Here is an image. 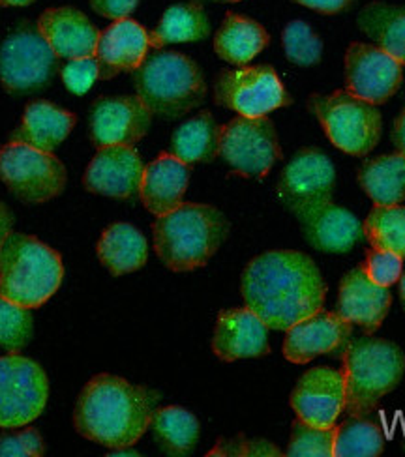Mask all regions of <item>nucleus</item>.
Wrapping results in <instances>:
<instances>
[{"label": "nucleus", "instance_id": "nucleus-1", "mask_svg": "<svg viewBox=\"0 0 405 457\" xmlns=\"http://www.w3.org/2000/svg\"><path fill=\"white\" fill-rule=\"evenodd\" d=\"M240 291L268 330H289L323 310L326 285L312 257L295 250H274L249 261Z\"/></svg>", "mask_w": 405, "mask_h": 457}, {"label": "nucleus", "instance_id": "nucleus-2", "mask_svg": "<svg viewBox=\"0 0 405 457\" xmlns=\"http://www.w3.org/2000/svg\"><path fill=\"white\" fill-rule=\"evenodd\" d=\"M162 394L126 378L94 375L77 397L73 426L85 439L107 448H131L150 428Z\"/></svg>", "mask_w": 405, "mask_h": 457}, {"label": "nucleus", "instance_id": "nucleus-3", "mask_svg": "<svg viewBox=\"0 0 405 457\" xmlns=\"http://www.w3.org/2000/svg\"><path fill=\"white\" fill-rule=\"evenodd\" d=\"M154 250L173 272H191L205 266L225 242L229 221L210 204L182 203L152 225Z\"/></svg>", "mask_w": 405, "mask_h": 457}, {"label": "nucleus", "instance_id": "nucleus-4", "mask_svg": "<svg viewBox=\"0 0 405 457\" xmlns=\"http://www.w3.org/2000/svg\"><path fill=\"white\" fill-rule=\"evenodd\" d=\"M405 371V354L389 339H350L342 354L347 416L368 418L381 399L396 390Z\"/></svg>", "mask_w": 405, "mask_h": 457}, {"label": "nucleus", "instance_id": "nucleus-5", "mask_svg": "<svg viewBox=\"0 0 405 457\" xmlns=\"http://www.w3.org/2000/svg\"><path fill=\"white\" fill-rule=\"evenodd\" d=\"M64 278L61 255L42 240L12 233L0 245V296L34 310L59 291Z\"/></svg>", "mask_w": 405, "mask_h": 457}, {"label": "nucleus", "instance_id": "nucleus-6", "mask_svg": "<svg viewBox=\"0 0 405 457\" xmlns=\"http://www.w3.org/2000/svg\"><path fill=\"white\" fill-rule=\"evenodd\" d=\"M133 87L150 112L167 120L186 117L207 98V83L198 62L173 51L148 54L133 71Z\"/></svg>", "mask_w": 405, "mask_h": 457}, {"label": "nucleus", "instance_id": "nucleus-7", "mask_svg": "<svg viewBox=\"0 0 405 457\" xmlns=\"http://www.w3.org/2000/svg\"><path fill=\"white\" fill-rule=\"evenodd\" d=\"M308 109L316 114L329 141L345 154H368L381 139L383 120L377 105L353 96L350 90H336L326 96L314 94Z\"/></svg>", "mask_w": 405, "mask_h": 457}, {"label": "nucleus", "instance_id": "nucleus-8", "mask_svg": "<svg viewBox=\"0 0 405 457\" xmlns=\"http://www.w3.org/2000/svg\"><path fill=\"white\" fill-rule=\"evenodd\" d=\"M0 180L19 201L40 204L63 195L68 175L53 152L10 141L0 148Z\"/></svg>", "mask_w": 405, "mask_h": 457}, {"label": "nucleus", "instance_id": "nucleus-9", "mask_svg": "<svg viewBox=\"0 0 405 457\" xmlns=\"http://www.w3.org/2000/svg\"><path fill=\"white\" fill-rule=\"evenodd\" d=\"M59 70V56L38 25L21 23L0 47V81L15 96L44 90Z\"/></svg>", "mask_w": 405, "mask_h": 457}, {"label": "nucleus", "instance_id": "nucleus-10", "mask_svg": "<svg viewBox=\"0 0 405 457\" xmlns=\"http://www.w3.org/2000/svg\"><path fill=\"white\" fill-rule=\"evenodd\" d=\"M218 105L239 112V117H266L280 107L291 104L283 83L273 66H240L224 70L215 83Z\"/></svg>", "mask_w": 405, "mask_h": 457}, {"label": "nucleus", "instance_id": "nucleus-11", "mask_svg": "<svg viewBox=\"0 0 405 457\" xmlns=\"http://www.w3.org/2000/svg\"><path fill=\"white\" fill-rule=\"evenodd\" d=\"M220 156L246 179H265L280 158L278 133L266 117H237L220 129Z\"/></svg>", "mask_w": 405, "mask_h": 457}, {"label": "nucleus", "instance_id": "nucleus-12", "mask_svg": "<svg viewBox=\"0 0 405 457\" xmlns=\"http://www.w3.org/2000/svg\"><path fill=\"white\" fill-rule=\"evenodd\" d=\"M47 397V375L34 360L17 353L0 358V428L15 429L34 422Z\"/></svg>", "mask_w": 405, "mask_h": 457}, {"label": "nucleus", "instance_id": "nucleus-13", "mask_svg": "<svg viewBox=\"0 0 405 457\" xmlns=\"http://www.w3.org/2000/svg\"><path fill=\"white\" fill-rule=\"evenodd\" d=\"M336 169L319 148H302L289 162L278 180V197L289 212L300 218L317 206L333 203Z\"/></svg>", "mask_w": 405, "mask_h": 457}, {"label": "nucleus", "instance_id": "nucleus-14", "mask_svg": "<svg viewBox=\"0 0 405 457\" xmlns=\"http://www.w3.org/2000/svg\"><path fill=\"white\" fill-rule=\"evenodd\" d=\"M401 64L377 46L355 42L345 53V85L353 96L381 105L398 92Z\"/></svg>", "mask_w": 405, "mask_h": 457}, {"label": "nucleus", "instance_id": "nucleus-15", "mask_svg": "<svg viewBox=\"0 0 405 457\" xmlns=\"http://www.w3.org/2000/svg\"><path fill=\"white\" fill-rule=\"evenodd\" d=\"M152 112L139 96L98 98L90 109V139L104 146H133L150 129Z\"/></svg>", "mask_w": 405, "mask_h": 457}, {"label": "nucleus", "instance_id": "nucleus-16", "mask_svg": "<svg viewBox=\"0 0 405 457\" xmlns=\"http://www.w3.org/2000/svg\"><path fill=\"white\" fill-rule=\"evenodd\" d=\"M299 420L316 428H334L345 409V380L342 370L319 366L306 371L291 394Z\"/></svg>", "mask_w": 405, "mask_h": 457}, {"label": "nucleus", "instance_id": "nucleus-17", "mask_svg": "<svg viewBox=\"0 0 405 457\" xmlns=\"http://www.w3.org/2000/svg\"><path fill=\"white\" fill-rule=\"evenodd\" d=\"M145 163L133 146H104L87 167L83 186L90 194L131 201L139 197Z\"/></svg>", "mask_w": 405, "mask_h": 457}, {"label": "nucleus", "instance_id": "nucleus-18", "mask_svg": "<svg viewBox=\"0 0 405 457\" xmlns=\"http://www.w3.org/2000/svg\"><path fill=\"white\" fill-rule=\"evenodd\" d=\"M283 356L291 364H308L321 354L343 351L353 325L336 312H317L285 330Z\"/></svg>", "mask_w": 405, "mask_h": 457}, {"label": "nucleus", "instance_id": "nucleus-19", "mask_svg": "<svg viewBox=\"0 0 405 457\" xmlns=\"http://www.w3.org/2000/svg\"><path fill=\"white\" fill-rule=\"evenodd\" d=\"M392 303L389 287L375 285L366 276L362 264L342 278L336 313L366 334H374L387 319Z\"/></svg>", "mask_w": 405, "mask_h": 457}, {"label": "nucleus", "instance_id": "nucleus-20", "mask_svg": "<svg viewBox=\"0 0 405 457\" xmlns=\"http://www.w3.org/2000/svg\"><path fill=\"white\" fill-rule=\"evenodd\" d=\"M212 351L222 361L265 356L270 353L268 327L248 308L224 310L212 336Z\"/></svg>", "mask_w": 405, "mask_h": 457}, {"label": "nucleus", "instance_id": "nucleus-21", "mask_svg": "<svg viewBox=\"0 0 405 457\" xmlns=\"http://www.w3.org/2000/svg\"><path fill=\"white\" fill-rule=\"evenodd\" d=\"M150 34L133 19H119L100 32L96 47L100 79H113L122 71H135L148 56Z\"/></svg>", "mask_w": 405, "mask_h": 457}, {"label": "nucleus", "instance_id": "nucleus-22", "mask_svg": "<svg viewBox=\"0 0 405 457\" xmlns=\"http://www.w3.org/2000/svg\"><path fill=\"white\" fill-rule=\"evenodd\" d=\"M38 30L59 59H85L94 56L98 47L100 30L90 19L75 8H49L38 21Z\"/></svg>", "mask_w": 405, "mask_h": 457}, {"label": "nucleus", "instance_id": "nucleus-23", "mask_svg": "<svg viewBox=\"0 0 405 457\" xmlns=\"http://www.w3.org/2000/svg\"><path fill=\"white\" fill-rule=\"evenodd\" d=\"M299 221L306 242L323 253H350L364 237L359 218L347 208L333 203L302 214Z\"/></svg>", "mask_w": 405, "mask_h": 457}, {"label": "nucleus", "instance_id": "nucleus-24", "mask_svg": "<svg viewBox=\"0 0 405 457\" xmlns=\"http://www.w3.org/2000/svg\"><path fill=\"white\" fill-rule=\"evenodd\" d=\"M190 165L177 156L160 154L152 163L145 165L139 199L154 216H164L182 204L190 184Z\"/></svg>", "mask_w": 405, "mask_h": 457}, {"label": "nucleus", "instance_id": "nucleus-25", "mask_svg": "<svg viewBox=\"0 0 405 457\" xmlns=\"http://www.w3.org/2000/svg\"><path fill=\"white\" fill-rule=\"evenodd\" d=\"M75 120V114L70 111L46 100H38L27 105L21 124L12 133V141L53 152L70 136Z\"/></svg>", "mask_w": 405, "mask_h": 457}, {"label": "nucleus", "instance_id": "nucleus-26", "mask_svg": "<svg viewBox=\"0 0 405 457\" xmlns=\"http://www.w3.org/2000/svg\"><path fill=\"white\" fill-rule=\"evenodd\" d=\"M268 32L263 25L240 13L229 12L215 36V51L222 61L237 68L252 62L268 46Z\"/></svg>", "mask_w": 405, "mask_h": 457}, {"label": "nucleus", "instance_id": "nucleus-27", "mask_svg": "<svg viewBox=\"0 0 405 457\" xmlns=\"http://www.w3.org/2000/svg\"><path fill=\"white\" fill-rule=\"evenodd\" d=\"M96 253L113 276H124L147 264L148 244L133 225L113 223L102 233Z\"/></svg>", "mask_w": 405, "mask_h": 457}, {"label": "nucleus", "instance_id": "nucleus-28", "mask_svg": "<svg viewBox=\"0 0 405 457\" xmlns=\"http://www.w3.org/2000/svg\"><path fill=\"white\" fill-rule=\"evenodd\" d=\"M220 129L212 112H199L173 133L171 154L188 165L212 162L220 154Z\"/></svg>", "mask_w": 405, "mask_h": 457}, {"label": "nucleus", "instance_id": "nucleus-29", "mask_svg": "<svg viewBox=\"0 0 405 457\" xmlns=\"http://www.w3.org/2000/svg\"><path fill=\"white\" fill-rule=\"evenodd\" d=\"M357 23L379 49L405 66V6L372 3L362 8Z\"/></svg>", "mask_w": 405, "mask_h": 457}, {"label": "nucleus", "instance_id": "nucleus-30", "mask_svg": "<svg viewBox=\"0 0 405 457\" xmlns=\"http://www.w3.org/2000/svg\"><path fill=\"white\" fill-rule=\"evenodd\" d=\"M359 184L374 204L392 206L405 201V156L384 154L366 162L359 170Z\"/></svg>", "mask_w": 405, "mask_h": 457}, {"label": "nucleus", "instance_id": "nucleus-31", "mask_svg": "<svg viewBox=\"0 0 405 457\" xmlns=\"http://www.w3.org/2000/svg\"><path fill=\"white\" fill-rule=\"evenodd\" d=\"M150 429L158 448L173 457L194 453L199 443L198 418L182 407H162L154 411Z\"/></svg>", "mask_w": 405, "mask_h": 457}, {"label": "nucleus", "instance_id": "nucleus-32", "mask_svg": "<svg viewBox=\"0 0 405 457\" xmlns=\"http://www.w3.org/2000/svg\"><path fill=\"white\" fill-rule=\"evenodd\" d=\"M210 34V19L199 3L175 4L165 10L158 27L150 32V47L203 42Z\"/></svg>", "mask_w": 405, "mask_h": 457}, {"label": "nucleus", "instance_id": "nucleus-33", "mask_svg": "<svg viewBox=\"0 0 405 457\" xmlns=\"http://www.w3.org/2000/svg\"><path fill=\"white\" fill-rule=\"evenodd\" d=\"M364 238L372 247L405 259V206L375 204L362 223Z\"/></svg>", "mask_w": 405, "mask_h": 457}, {"label": "nucleus", "instance_id": "nucleus-34", "mask_svg": "<svg viewBox=\"0 0 405 457\" xmlns=\"http://www.w3.org/2000/svg\"><path fill=\"white\" fill-rule=\"evenodd\" d=\"M384 452V436L375 422L353 418L336 428L334 457H377Z\"/></svg>", "mask_w": 405, "mask_h": 457}, {"label": "nucleus", "instance_id": "nucleus-35", "mask_svg": "<svg viewBox=\"0 0 405 457\" xmlns=\"http://www.w3.org/2000/svg\"><path fill=\"white\" fill-rule=\"evenodd\" d=\"M34 334V320L29 308L0 296V347L8 353L25 349Z\"/></svg>", "mask_w": 405, "mask_h": 457}, {"label": "nucleus", "instance_id": "nucleus-36", "mask_svg": "<svg viewBox=\"0 0 405 457\" xmlns=\"http://www.w3.org/2000/svg\"><path fill=\"white\" fill-rule=\"evenodd\" d=\"M334 428H316L302 420H295L289 439V457H334Z\"/></svg>", "mask_w": 405, "mask_h": 457}, {"label": "nucleus", "instance_id": "nucleus-37", "mask_svg": "<svg viewBox=\"0 0 405 457\" xmlns=\"http://www.w3.org/2000/svg\"><path fill=\"white\" fill-rule=\"evenodd\" d=\"M283 51L289 61L297 66H314L323 56V42L316 36L310 25L304 21H291L283 29Z\"/></svg>", "mask_w": 405, "mask_h": 457}, {"label": "nucleus", "instance_id": "nucleus-38", "mask_svg": "<svg viewBox=\"0 0 405 457\" xmlns=\"http://www.w3.org/2000/svg\"><path fill=\"white\" fill-rule=\"evenodd\" d=\"M362 269L375 285L381 287H391V285L398 283L403 274V257L392 253V252H383V250H372L366 253V261Z\"/></svg>", "mask_w": 405, "mask_h": 457}, {"label": "nucleus", "instance_id": "nucleus-39", "mask_svg": "<svg viewBox=\"0 0 405 457\" xmlns=\"http://www.w3.org/2000/svg\"><path fill=\"white\" fill-rule=\"evenodd\" d=\"M218 455H224V457H227V455L229 457H233V455H237V457H240V455H244V457H252V455L254 457L256 455L280 457L283 453L273 443H268L265 439H252V441H249L240 433V435L235 436V439H220L218 445L208 452V457H218Z\"/></svg>", "mask_w": 405, "mask_h": 457}, {"label": "nucleus", "instance_id": "nucleus-40", "mask_svg": "<svg viewBox=\"0 0 405 457\" xmlns=\"http://www.w3.org/2000/svg\"><path fill=\"white\" fill-rule=\"evenodd\" d=\"M46 453L42 435L27 428L19 433H0V457H40Z\"/></svg>", "mask_w": 405, "mask_h": 457}, {"label": "nucleus", "instance_id": "nucleus-41", "mask_svg": "<svg viewBox=\"0 0 405 457\" xmlns=\"http://www.w3.org/2000/svg\"><path fill=\"white\" fill-rule=\"evenodd\" d=\"M96 79H100L98 62H96V56H85V59H73L63 68V81L66 88L72 94L81 96Z\"/></svg>", "mask_w": 405, "mask_h": 457}, {"label": "nucleus", "instance_id": "nucleus-42", "mask_svg": "<svg viewBox=\"0 0 405 457\" xmlns=\"http://www.w3.org/2000/svg\"><path fill=\"white\" fill-rule=\"evenodd\" d=\"M92 10L107 19H126L135 8H138L139 0H89Z\"/></svg>", "mask_w": 405, "mask_h": 457}, {"label": "nucleus", "instance_id": "nucleus-43", "mask_svg": "<svg viewBox=\"0 0 405 457\" xmlns=\"http://www.w3.org/2000/svg\"><path fill=\"white\" fill-rule=\"evenodd\" d=\"M297 4H302L310 10L333 15V13H340L343 10L350 8L353 4V0H293Z\"/></svg>", "mask_w": 405, "mask_h": 457}, {"label": "nucleus", "instance_id": "nucleus-44", "mask_svg": "<svg viewBox=\"0 0 405 457\" xmlns=\"http://www.w3.org/2000/svg\"><path fill=\"white\" fill-rule=\"evenodd\" d=\"M392 143L401 156H405V109L400 112V117L392 128Z\"/></svg>", "mask_w": 405, "mask_h": 457}, {"label": "nucleus", "instance_id": "nucleus-45", "mask_svg": "<svg viewBox=\"0 0 405 457\" xmlns=\"http://www.w3.org/2000/svg\"><path fill=\"white\" fill-rule=\"evenodd\" d=\"M12 227H13V214L4 203H0V245H3L4 240L12 235Z\"/></svg>", "mask_w": 405, "mask_h": 457}, {"label": "nucleus", "instance_id": "nucleus-46", "mask_svg": "<svg viewBox=\"0 0 405 457\" xmlns=\"http://www.w3.org/2000/svg\"><path fill=\"white\" fill-rule=\"evenodd\" d=\"M32 3L34 0H0V4L3 6H27Z\"/></svg>", "mask_w": 405, "mask_h": 457}, {"label": "nucleus", "instance_id": "nucleus-47", "mask_svg": "<svg viewBox=\"0 0 405 457\" xmlns=\"http://www.w3.org/2000/svg\"><path fill=\"white\" fill-rule=\"evenodd\" d=\"M109 455H139V452L128 450V446H126V448H114V452H111Z\"/></svg>", "mask_w": 405, "mask_h": 457}, {"label": "nucleus", "instance_id": "nucleus-48", "mask_svg": "<svg viewBox=\"0 0 405 457\" xmlns=\"http://www.w3.org/2000/svg\"><path fill=\"white\" fill-rule=\"evenodd\" d=\"M400 298H401V306L405 310V274L400 278Z\"/></svg>", "mask_w": 405, "mask_h": 457}, {"label": "nucleus", "instance_id": "nucleus-49", "mask_svg": "<svg viewBox=\"0 0 405 457\" xmlns=\"http://www.w3.org/2000/svg\"><path fill=\"white\" fill-rule=\"evenodd\" d=\"M194 3L205 4V3H216V4H224V3H240V0H194Z\"/></svg>", "mask_w": 405, "mask_h": 457}, {"label": "nucleus", "instance_id": "nucleus-50", "mask_svg": "<svg viewBox=\"0 0 405 457\" xmlns=\"http://www.w3.org/2000/svg\"><path fill=\"white\" fill-rule=\"evenodd\" d=\"M0 6H3V4H0Z\"/></svg>", "mask_w": 405, "mask_h": 457}]
</instances>
